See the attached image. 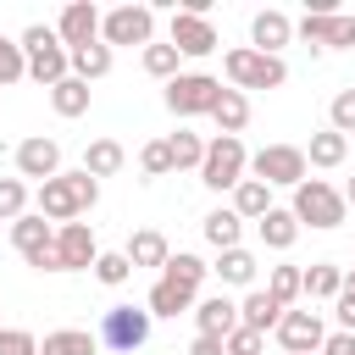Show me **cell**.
<instances>
[{
  "label": "cell",
  "instance_id": "1",
  "mask_svg": "<svg viewBox=\"0 0 355 355\" xmlns=\"http://www.w3.org/2000/svg\"><path fill=\"white\" fill-rule=\"evenodd\" d=\"M39 216L44 222H55V227H67V222H78L94 200H100V183L78 166V172H61V178H50V183H39Z\"/></svg>",
  "mask_w": 355,
  "mask_h": 355
},
{
  "label": "cell",
  "instance_id": "2",
  "mask_svg": "<svg viewBox=\"0 0 355 355\" xmlns=\"http://www.w3.org/2000/svg\"><path fill=\"white\" fill-rule=\"evenodd\" d=\"M22 55H28V78L33 83H44V89H55L61 78H72V50L61 44V33L55 28H44V22H33V28H22Z\"/></svg>",
  "mask_w": 355,
  "mask_h": 355
},
{
  "label": "cell",
  "instance_id": "3",
  "mask_svg": "<svg viewBox=\"0 0 355 355\" xmlns=\"http://www.w3.org/2000/svg\"><path fill=\"white\" fill-rule=\"evenodd\" d=\"M222 72H227V89H283L288 83V67H283V55H261L255 44H239V50H227L222 55Z\"/></svg>",
  "mask_w": 355,
  "mask_h": 355
},
{
  "label": "cell",
  "instance_id": "4",
  "mask_svg": "<svg viewBox=\"0 0 355 355\" xmlns=\"http://www.w3.org/2000/svg\"><path fill=\"white\" fill-rule=\"evenodd\" d=\"M244 172H250L244 139H227V133L205 139V161H200V183H205V189H216V194H222V189H239Z\"/></svg>",
  "mask_w": 355,
  "mask_h": 355
},
{
  "label": "cell",
  "instance_id": "5",
  "mask_svg": "<svg viewBox=\"0 0 355 355\" xmlns=\"http://www.w3.org/2000/svg\"><path fill=\"white\" fill-rule=\"evenodd\" d=\"M288 211L300 216V227H322V233H327V227L344 222L349 205H344V194H338L327 178H305V183L294 189V205H288Z\"/></svg>",
  "mask_w": 355,
  "mask_h": 355
},
{
  "label": "cell",
  "instance_id": "6",
  "mask_svg": "<svg viewBox=\"0 0 355 355\" xmlns=\"http://www.w3.org/2000/svg\"><path fill=\"white\" fill-rule=\"evenodd\" d=\"M305 172H311V161L300 144H266L250 155V178H261L266 189H300Z\"/></svg>",
  "mask_w": 355,
  "mask_h": 355
},
{
  "label": "cell",
  "instance_id": "7",
  "mask_svg": "<svg viewBox=\"0 0 355 355\" xmlns=\"http://www.w3.org/2000/svg\"><path fill=\"white\" fill-rule=\"evenodd\" d=\"M216 100H222V78H211V72H178L166 83V111L172 116H211Z\"/></svg>",
  "mask_w": 355,
  "mask_h": 355
},
{
  "label": "cell",
  "instance_id": "8",
  "mask_svg": "<svg viewBox=\"0 0 355 355\" xmlns=\"http://www.w3.org/2000/svg\"><path fill=\"white\" fill-rule=\"evenodd\" d=\"M11 244H17V255H22L28 266H39V272H61V261H55V227H50L39 211L11 222Z\"/></svg>",
  "mask_w": 355,
  "mask_h": 355
},
{
  "label": "cell",
  "instance_id": "9",
  "mask_svg": "<svg viewBox=\"0 0 355 355\" xmlns=\"http://www.w3.org/2000/svg\"><path fill=\"white\" fill-rule=\"evenodd\" d=\"M150 311H133V305H111L105 316H100V344H111V349H122V355H133V349H144V338H150Z\"/></svg>",
  "mask_w": 355,
  "mask_h": 355
},
{
  "label": "cell",
  "instance_id": "10",
  "mask_svg": "<svg viewBox=\"0 0 355 355\" xmlns=\"http://www.w3.org/2000/svg\"><path fill=\"white\" fill-rule=\"evenodd\" d=\"M100 44H155V11L150 6H116V11H105Z\"/></svg>",
  "mask_w": 355,
  "mask_h": 355
},
{
  "label": "cell",
  "instance_id": "11",
  "mask_svg": "<svg viewBox=\"0 0 355 355\" xmlns=\"http://www.w3.org/2000/svg\"><path fill=\"white\" fill-rule=\"evenodd\" d=\"M300 39L316 50H349L355 44V17H338V11H305L300 17Z\"/></svg>",
  "mask_w": 355,
  "mask_h": 355
},
{
  "label": "cell",
  "instance_id": "12",
  "mask_svg": "<svg viewBox=\"0 0 355 355\" xmlns=\"http://www.w3.org/2000/svg\"><path fill=\"white\" fill-rule=\"evenodd\" d=\"M55 261H61V272H94V261H100V239H94V227H89V222H67V227H55Z\"/></svg>",
  "mask_w": 355,
  "mask_h": 355
},
{
  "label": "cell",
  "instance_id": "13",
  "mask_svg": "<svg viewBox=\"0 0 355 355\" xmlns=\"http://www.w3.org/2000/svg\"><path fill=\"white\" fill-rule=\"evenodd\" d=\"M277 344H283L288 355H316V349L327 344V327H322L316 311H283V322H277Z\"/></svg>",
  "mask_w": 355,
  "mask_h": 355
},
{
  "label": "cell",
  "instance_id": "14",
  "mask_svg": "<svg viewBox=\"0 0 355 355\" xmlns=\"http://www.w3.org/2000/svg\"><path fill=\"white\" fill-rule=\"evenodd\" d=\"M100 11L89 6V0H72L61 17H55V33H61V44L67 50H83V44H100Z\"/></svg>",
  "mask_w": 355,
  "mask_h": 355
},
{
  "label": "cell",
  "instance_id": "15",
  "mask_svg": "<svg viewBox=\"0 0 355 355\" xmlns=\"http://www.w3.org/2000/svg\"><path fill=\"white\" fill-rule=\"evenodd\" d=\"M17 172H22V178H39V183L61 178V144L44 139V133L22 139V144H17Z\"/></svg>",
  "mask_w": 355,
  "mask_h": 355
},
{
  "label": "cell",
  "instance_id": "16",
  "mask_svg": "<svg viewBox=\"0 0 355 355\" xmlns=\"http://www.w3.org/2000/svg\"><path fill=\"white\" fill-rule=\"evenodd\" d=\"M172 44H178V55H211L216 28L205 17H194V11H172Z\"/></svg>",
  "mask_w": 355,
  "mask_h": 355
},
{
  "label": "cell",
  "instance_id": "17",
  "mask_svg": "<svg viewBox=\"0 0 355 355\" xmlns=\"http://www.w3.org/2000/svg\"><path fill=\"white\" fill-rule=\"evenodd\" d=\"M250 39H255V50H261V55H277V50L294 39V22H288V11H277V6L255 11V22H250Z\"/></svg>",
  "mask_w": 355,
  "mask_h": 355
},
{
  "label": "cell",
  "instance_id": "18",
  "mask_svg": "<svg viewBox=\"0 0 355 355\" xmlns=\"http://www.w3.org/2000/svg\"><path fill=\"white\" fill-rule=\"evenodd\" d=\"M194 305H200V294L183 288V283H172V277H155V283H150V300H144L150 316H183V311H194Z\"/></svg>",
  "mask_w": 355,
  "mask_h": 355
},
{
  "label": "cell",
  "instance_id": "19",
  "mask_svg": "<svg viewBox=\"0 0 355 355\" xmlns=\"http://www.w3.org/2000/svg\"><path fill=\"white\" fill-rule=\"evenodd\" d=\"M194 327H200V333H211V338H227V333L239 327V305H233L227 294H211V300H200V305H194Z\"/></svg>",
  "mask_w": 355,
  "mask_h": 355
},
{
  "label": "cell",
  "instance_id": "20",
  "mask_svg": "<svg viewBox=\"0 0 355 355\" xmlns=\"http://www.w3.org/2000/svg\"><path fill=\"white\" fill-rule=\"evenodd\" d=\"M200 233H205V244L222 255V250H239V233H244V216L233 211V205H216L205 222H200Z\"/></svg>",
  "mask_w": 355,
  "mask_h": 355
},
{
  "label": "cell",
  "instance_id": "21",
  "mask_svg": "<svg viewBox=\"0 0 355 355\" xmlns=\"http://www.w3.org/2000/svg\"><path fill=\"white\" fill-rule=\"evenodd\" d=\"M239 322H244V327H255V333H277V322H283V305H277L266 288H250V294L239 300Z\"/></svg>",
  "mask_w": 355,
  "mask_h": 355
},
{
  "label": "cell",
  "instance_id": "22",
  "mask_svg": "<svg viewBox=\"0 0 355 355\" xmlns=\"http://www.w3.org/2000/svg\"><path fill=\"white\" fill-rule=\"evenodd\" d=\"M122 166H128V150H122L116 139H94V144L83 150V172H89L94 183H100V178H116Z\"/></svg>",
  "mask_w": 355,
  "mask_h": 355
},
{
  "label": "cell",
  "instance_id": "23",
  "mask_svg": "<svg viewBox=\"0 0 355 355\" xmlns=\"http://www.w3.org/2000/svg\"><path fill=\"white\" fill-rule=\"evenodd\" d=\"M122 255L133 261V272H139V266H166V261H172V244H166L155 227H139V233L128 239V250H122Z\"/></svg>",
  "mask_w": 355,
  "mask_h": 355
},
{
  "label": "cell",
  "instance_id": "24",
  "mask_svg": "<svg viewBox=\"0 0 355 355\" xmlns=\"http://www.w3.org/2000/svg\"><path fill=\"white\" fill-rule=\"evenodd\" d=\"M255 227H261V244H266V250H288V244L300 239V216H294V211H283V205H272Z\"/></svg>",
  "mask_w": 355,
  "mask_h": 355
},
{
  "label": "cell",
  "instance_id": "25",
  "mask_svg": "<svg viewBox=\"0 0 355 355\" xmlns=\"http://www.w3.org/2000/svg\"><path fill=\"white\" fill-rule=\"evenodd\" d=\"M211 122H216V133H227V139H239V133H244V122H250V100H244L239 89H222V100H216V111H211Z\"/></svg>",
  "mask_w": 355,
  "mask_h": 355
},
{
  "label": "cell",
  "instance_id": "26",
  "mask_svg": "<svg viewBox=\"0 0 355 355\" xmlns=\"http://www.w3.org/2000/svg\"><path fill=\"white\" fill-rule=\"evenodd\" d=\"M94 349H100V338L83 333V327H55V333H44V344H39V355H94Z\"/></svg>",
  "mask_w": 355,
  "mask_h": 355
},
{
  "label": "cell",
  "instance_id": "27",
  "mask_svg": "<svg viewBox=\"0 0 355 355\" xmlns=\"http://www.w3.org/2000/svg\"><path fill=\"white\" fill-rule=\"evenodd\" d=\"M344 155H349V139L333 133V128L311 133V144H305V161H311V166H344Z\"/></svg>",
  "mask_w": 355,
  "mask_h": 355
},
{
  "label": "cell",
  "instance_id": "28",
  "mask_svg": "<svg viewBox=\"0 0 355 355\" xmlns=\"http://www.w3.org/2000/svg\"><path fill=\"white\" fill-rule=\"evenodd\" d=\"M233 211H239L244 222H261V216L272 211V189H266L261 178H244V183L233 189Z\"/></svg>",
  "mask_w": 355,
  "mask_h": 355
},
{
  "label": "cell",
  "instance_id": "29",
  "mask_svg": "<svg viewBox=\"0 0 355 355\" xmlns=\"http://www.w3.org/2000/svg\"><path fill=\"white\" fill-rule=\"evenodd\" d=\"M211 272H216L222 283H233V288H250V283H255V255H250L244 244H239V250H222Z\"/></svg>",
  "mask_w": 355,
  "mask_h": 355
},
{
  "label": "cell",
  "instance_id": "30",
  "mask_svg": "<svg viewBox=\"0 0 355 355\" xmlns=\"http://www.w3.org/2000/svg\"><path fill=\"white\" fill-rule=\"evenodd\" d=\"M111 44H83V50H72V78H83V83H100L105 72H111Z\"/></svg>",
  "mask_w": 355,
  "mask_h": 355
},
{
  "label": "cell",
  "instance_id": "31",
  "mask_svg": "<svg viewBox=\"0 0 355 355\" xmlns=\"http://www.w3.org/2000/svg\"><path fill=\"white\" fill-rule=\"evenodd\" d=\"M50 105H55V116H83L89 111V83L83 78H61L50 89Z\"/></svg>",
  "mask_w": 355,
  "mask_h": 355
},
{
  "label": "cell",
  "instance_id": "32",
  "mask_svg": "<svg viewBox=\"0 0 355 355\" xmlns=\"http://www.w3.org/2000/svg\"><path fill=\"white\" fill-rule=\"evenodd\" d=\"M338 288H344V272L333 261L305 266V300H338Z\"/></svg>",
  "mask_w": 355,
  "mask_h": 355
},
{
  "label": "cell",
  "instance_id": "33",
  "mask_svg": "<svg viewBox=\"0 0 355 355\" xmlns=\"http://www.w3.org/2000/svg\"><path fill=\"white\" fill-rule=\"evenodd\" d=\"M166 150H172V166H178V172H189V166L200 172V161H205V139L189 133V128H178V133L166 139Z\"/></svg>",
  "mask_w": 355,
  "mask_h": 355
},
{
  "label": "cell",
  "instance_id": "34",
  "mask_svg": "<svg viewBox=\"0 0 355 355\" xmlns=\"http://www.w3.org/2000/svg\"><path fill=\"white\" fill-rule=\"evenodd\" d=\"M205 272H211V266H205L200 255H189V250H178V255H172V261L161 266V277H172V283H183V288H194V294H200Z\"/></svg>",
  "mask_w": 355,
  "mask_h": 355
},
{
  "label": "cell",
  "instance_id": "35",
  "mask_svg": "<svg viewBox=\"0 0 355 355\" xmlns=\"http://www.w3.org/2000/svg\"><path fill=\"white\" fill-rule=\"evenodd\" d=\"M266 294H272V300L288 311V305L305 294V272H300V266H272V277H266Z\"/></svg>",
  "mask_w": 355,
  "mask_h": 355
},
{
  "label": "cell",
  "instance_id": "36",
  "mask_svg": "<svg viewBox=\"0 0 355 355\" xmlns=\"http://www.w3.org/2000/svg\"><path fill=\"white\" fill-rule=\"evenodd\" d=\"M178 61H183V55H178L172 39H166V44H144V72H150V78H166V83H172V78H178Z\"/></svg>",
  "mask_w": 355,
  "mask_h": 355
},
{
  "label": "cell",
  "instance_id": "37",
  "mask_svg": "<svg viewBox=\"0 0 355 355\" xmlns=\"http://www.w3.org/2000/svg\"><path fill=\"white\" fill-rule=\"evenodd\" d=\"M94 277H100L105 288H122V283L133 277V261H128L122 250H100V261H94Z\"/></svg>",
  "mask_w": 355,
  "mask_h": 355
},
{
  "label": "cell",
  "instance_id": "38",
  "mask_svg": "<svg viewBox=\"0 0 355 355\" xmlns=\"http://www.w3.org/2000/svg\"><path fill=\"white\" fill-rule=\"evenodd\" d=\"M28 216V183L22 178H0V222Z\"/></svg>",
  "mask_w": 355,
  "mask_h": 355
},
{
  "label": "cell",
  "instance_id": "39",
  "mask_svg": "<svg viewBox=\"0 0 355 355\" xmlns=\"http://www.w3.org/2000/svg\"><path fill=\"white\" fill-rule=\"evenodd\" d=\"M327 128H333V133H344V139L355 133V83L333 94V105H327Z\"/></svg>",
  "mask_w": 355,
  "mask_h": 355
},
{
  "label": "cell",
  "instance_id": "40",
  "mask_svg": "<svg viewBox=\"0 0 355 355\" xmlns=\"http://www.w3.org/2000/svg\"><path fill=\"white\" fill-rule=\"evenodd\" d=\"M22 78H28L22 44H17V39H0V89H11V83H22Z\"/></svg>",
  "mask_w": 355,
  "mask_h": 355
},
{
  "label": "cell",
  "instance_id": "41",
  "mask_svg": "<svg viewBox=\"0 0 355 355\" xmlns=\"http://www.w3.org/2000/svg\"><path fill=\"white\" fill-rule=\"evenodd\" d=\"M139 172H144V178H166V172H178V166H172L166 139H150V144L139 150Z\"/></svg>",
  "mask_w": 355,
  "mask_h": 355
},
{
  "label": "cell",
  "instance_id": "42",
  "mask_svg": "<svg viewBox=\"0 0 355 355\" xmlns=\"http://www.w3.org/2000/svg\"><path fill=\"white\" fill-rule=\"evenodd\" d=\"M0 355H39V338L28 327H0Z\"/></svg>",
  "mask_w": 355,
  "mask_h": 355
},
{
  "label": "cell",
  "instance_id": "43",
  "mask_svg": "<svg viewBox=\"0 0 355 355\" xmlns=\"http://www.w3.org/2000/svg\"><path fill=\"white\" fill-rule=\"evenodd\" d=\"M261 344H266V333H255V327H233L227 333V355H261Z\"/></svg>",
  "mask_w": 355,
  "mask_h": 355
},
{
  "label": "cell",
  "instance_id": "44",
  "mask_svg": "<svg viewBox=\"0 0 355 355\" xmlns=\"http://www.w3.org/2000/svg\"><path fill=\"white\" fill-rule=\"evenodd\" d=\"M333 311H338V322H344V333H355V272H344V288H338V300H333Z\"/></svg>",
  "mask_w": 355,
  "mask_h": 355
},
{
  "label": "cell",
  "instance_id": "45",
  "mask_svg": "<svg viewBox=\"0 0 355 355\" xmlns=\"http://www.w3.org/2000/svg\"><path fill=\"white\" fill-rule=\"evenodd\" d=\"M189 355H227V338H211V333H194Z\"/></svg>",
  "mask_w": 355,
  "mask_h": 355
},
{
  "label": "cell",
  "instance_id": "46",
  "mask_svg": "<svg viewBox=\"0 0 355 355\" xmlns=\"http://www.w3.org/2000/svg\"><path fill=\"white\" fill-rule=\"evenodd\" d=\"M322 355H355V333H327V344H322Z\"/></svg>",
  "mask_w": 355,
  "mask_h": 355
},
{
  "label": "cell",
  "instance_id": "47",
  "mask_svg": "<svg viewBox=\"0 0 355 355\" xmlns=\"http://www.w3.org/2000/svg\"><path fill=\"white\" fill-rule=\"evenodd\" d=\"M344 205H355V178H349V189H344Z\"/></svg>",
  "mask_w": 355,
  "mask_h": 355
}]
</instances>
